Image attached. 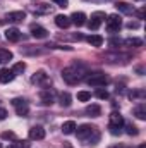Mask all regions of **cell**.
I'll return each instance as SVG.
<instances>
[{"mask_svg":"<svg viewBox=\"0 0 146 148\" xmlns=\"http://www.w3.org/2000/svg\"><path fill=\"white\" fill-rule=\"evenodd\" d=\"M108 43L112 45V47H120V43H122V40L120 38H110Z\"/></svg>","mask_w":146,"mask_h":148,"instance_id":"obj_31","label":"cell"},{"mask_svg":"<svg viewBox=\"0 0 146 148\" xmlns=\"http://www.w3.org/2000/svg\"><path fill=\"white\" fill-rule=\"evenodd\" d=\"M138 148H145V145H139V147H138Z\"/></svg>","mask_w":146,"mask_h":148,"instance_id":"obj_37","label":"cell"},{"mask_svg":"<svg viewBox=\"0 0 146 148\" xmlns=\"http://www.w3.org/2000/svg\"><path fill=\"white\" fill-rule=\"evenodd\" d=\"M103 21H105V12H102V10L93 12V14H91V19L88 21V28H89L91 31H96V29L102 26Z\"/></svg>","mask_w":146,"mask_h":148,"instance_id":"obj_4","label":"cell"},{"mask_svg":"<svg viewBox=\"0 0 146 148\" xmlns=\"http://www.w3.org/2000/svg\"><path fill=\"white\" fill-rule=\"evenodd\" d=\"M86 40L91 47H102L103 45V36H100V35H89Z\"/></svg>","mask_w":146,"mask_h":148,"instance_id":"obj_20","label":"cell"},{"mask_svg":"<svg viewBox=\"0 0 146 148\" xmlns=\"http://www.w3.org/2000/svg\"><path fill=\"white\" fill-rule=\"evenodd\" d=\"M62 79L67 84H76L81 81V73L77 71V67H65L62 71Z\"/></svg>","mask_w":146,"mask_h":148,"instance_id":"obj_1","label":"cell"},{"mask_svg":"<svg viewBox=\"0 0 146 148\" xmlns=\"http://www.w3.org/2000/svg\"><path fill=\"white\" fill-rule=\"evenodd\" d=\"M88 84L89 86H95V88H100V86H105L108 83V77L105 76L103 73H91L88 76Z\"/></svg>","mask_w":146,"mask_h":148,"instance_id":"obj_3","label":"cell"},{"mask_svg":"<svg viewBox=\"0 0 146 148\" xmlns=\"http://www.w3.org/2000/svg\"><path fill=\"white\" fill-rule=\"evenodd\" d=\"M36 10H38V12H41V14H45V12H50V5H46V3H40Z\"/></svg>","mask_w":146,"mask_h":148,"instance_id":"obj_30","label":"cell"},{"mask_svg":"<svg viewBox=\"0 0 146 148\" xmlns=\"http://www.w3.org/2000/svg\"><path fill=\"white\" fill-rule=\"evenodd\" d=\"M40 98H41V103L43 105H52L53 100H55V93L53 91H41Z\"/></svg>","mask_w":146,"mask_h":148,"instance_id":"obj_13","label":"cell"},{"mask_svg":"<svg viewBox=\"0 0 146 148\" xmlns=\"http://www.w3.org/2000/svg\"><path fill=\"white\" fill-rule=\"evenodd\" d=\"M76 127H77V126H76L74 121H65V122L62 124V133H64V134H72L74 131H76Z\"/></svg>","mask_w":146,"mask_h":148,"instance_id":"obj_19","label":"cell"},{"mask_svg":"<svg viewBox=\"0 0 146 148\" xmlns=\"http://www.w3.org/2000/svg\"><path fill=\"white\" fill-rule=\"evenodd\" d=\"M45 129L41 127V126H33L31 129H29V140H33V141H40V140H43L45 138Z\"/></svg>","mask_w":146,"mask_h":148,"instance_id":"obj_8","label":"cell"},{"mask_svg":"<svg viewBox=\"0 0 146 148\" xmlns=\"http://www.w3.org/2000/svg\"><path fill=\"white\" fill-rule=\"evenodd\" d=\"M31 83H36V84L46 83V84H48L50 81H48V76H46V73H45V71H38V73L31 77Z\"/></svg>","mask_w":146,"mask_h":148,"instance_id":"obj_16","label":"cell"},{"mask_svg":"<svg viewBox=\"0 0 146 148\" xmlns=\"http://www.w3.org/2000/svg\"><path fill=\"white\" fill-rule=\"evenodd\" d=\"M134 115H136L138 119L145 121V119H146V105H145V103H139L138 107H134Z\"/></svg>","mask_w":146,"mask_h":148,"instance_id":"obj_21","label":"cell"},{"mask_svg":"<svg viewBox=\"0 0 146 148\" xmlns=\"http://www.w3.org/2000/svg\"><path fill=\"white\" fill-rule=\"evenodd\" d=\"M2 140H16V134L12 131H5L2 133Z\"/></svg>","mask_w":146,"mask_h":148,"instance_id":"obj_29","label":"cell"},{"mask_svg":"<svg viewBox=\"0 0 146 148\" xmlns=\"http://www.w3.org/2000/svg\"><path fill=\"white\" fill-rule=\"evenodd\" d=\"M23 36V33L17 29V28H9L7 31H5V38L9 40V41H19Z\"/></svg>","mask_w":146,"mask_h":148,"instance_id":"obj_10","label":"cell"},{"mask_svg":"<svg viewBox=\"0 0 146 148\" xmlns=\"http://www.w3.org/2000/svg\"><path fill=\"white\" fill-rule=\"evenodd\" d=\"M127 47H143V40H139V38H127L126 41H124Z\"/></svg>","mask_w":146,"mask_h":148,"instance_id":"obj_23","label":"cell"},{"mask_svg":"<svg viewBox=\"0 0 146 148\" xmlns=\"http://www.w3.org/2000/svg\"><path fill=\"white\" fill-rule=\"evenodd\" d=\"M122 124H124V117H122L119 112H112V114H110V124H108V126L122 127Z\"/></svg>","mask_w":146,"mask_h":148,"instance_id":"obj_14","label":"cell"},{"mask_svg":"<svg viewBox=\"0 0 146 148\" xmlns=\"http://www.w3.org/2000/svg\"><path fill=\"white\" fill-rule=\"evenodd\" d=\"M115 7H117L122 14H132V12H134V7H132V5H129L127 2H117V3H115Z\"/></svg>","mask_w":146,"mask_h":148,"instance_id":"obj_18","label":"cell"},{"mask_svg":"<svg viewBox=\"0 0 146 148\" xmlns=\"http://www.w3.org/2000/svg\"><path fill=\"white\" fill-rule=\"evenodd\" d=\"M96 98L107 100V98H108V91H107V90H98V91H96Z\"/></svg>","mask_w":146,"mask_h":148,"instance_id":"obj_28","label":"cell"},{"mask_svg":"<svg viewBox=\"0 0 146 148\" xmlns=\"http://www.w3.org/2000/svg\"><path fill=\"white\" fill-rule=\"evenodd\" d=\"M16 77L12 69H0V83H10Z\"/></svg>","mask_w":146,"mask_h":148,"instance_id":"obj_15","label":"cell"},{"mask_svg":"<svg viewBox=\"0 0 146 148\" xmlns=\"http://www.w3.org/2000/svg\"><path fill=\"white\" fill-rule=\"evenodd\" d=\"M136 16H138V19H145V9L136 10Z\"/></svg>","mask_w":146,"mask_h":148,"instance_id":"obj_35","label":"cell"},{"mask_svg":"<svg viewBox=\"0 0 146 148\" xmlns=\"http://www.w3.org/2000/svg\"><path fill=\"white\" fill-rule=\"evenodd\" d=\"M77 131V138L79 140H86L88 136H89V140H91V134L95 133V127L93 126H89V124H83V126H79V127H76Z\"/></svg>","mask_w":146,"mask_h":148,"instance_id":"obj_7","label":"cell"},{"mask_svg":"<svg viewBox=\"0 0 146 148\" xmlns=\"http://www.w3.org/2000/svg\"><path fill=\"white\" fill-rule=\"evenodd\" d=\"M110 133L113 134V136H117V134H120V127H117V126H108Z\"/></svg>","mask_w":146,"mask_h":148,"instance_id":"obj_32","label":"cell"},{"mask_svg":"<svg viewBox=\"0 0 146 148\" xmlns=\"http://www.w3.org/2000/svg\"><path fill=\"white\" fill-rule=\"evenodd\" d=\"M55 3H59L60 7H67V0H53Z\"/></svg>","mask_w":146,"mask_h":148,"instance_id":"obj_36","label":"cell"},{"mask_svg":"<svg viewBox=\"0 0 146 148\" xmlns=\"http://www.w3.org/2000/svg\"><path fill=\"white\" fill-rule=\"evenodd\" d=\"M126 127H127V134H129V136H138V134H139V131H138V127H136L134 124L127 122V124H126Z\"/></svg>","mask_w":146,"mask_h":148,"instance_id":"obj_26","label":"cell"},{"mask_svg":"<svg viewBox=\"0 0 146 148\" xmlns=\"http://www.w3.org/2000/svg\"><path fill=\"white\" fill-rule=\"evenodd\" d=\"M71 100H72V98H71V95H69L67 91L60 95V105H62V107H71V103H72Z\"/></svg>","mask_w":146,"mask_h":148,"instance_id":"obj_24","label":"cell"},{"mask_svg":"<svg viewBox=\"0 0 146 148\" xmlns=\"http://www.w3.org/2000/svg\"><path fill=\"white\" fill-rule=\"evenodd\" d=\"M127 28L129 29H138L139 28V23L138 21H131V23H127Z\"/></svg>","mask_w":146,"mask_h":148,"instance_id":"obj_33","label":"cell"},{"mask_svg":"<svg viewBox=\"0 0 146 148\" xmlns=\"http://www.w3.org/2000/svg\"><path fill=\"white\" fill-rule=\"evenodd\" d=\"M10 148H14V147H10Z\"/></svg>","mask_w":146,"mask_h":148,"instance_id":"obj_39","label":"cell"},{"mask_svg":"<svg viewBox=\"0 0 146 148\" xmlns=\"http://www.w3.org/2000/svg\"><path fill=\"white\" fill-rule=\"evenodd\" d=\"M120 26H122V19H120V16H117V14H110L108 17H107V29H108V33H117V31L120 29Z\"/></svg>","mask_w":146,"mask_h":148,"instance_id":"obj_5","label":"cell"},{"mask_svg":"<svg viewBox=\"0 0 146 148\" xmlns=\"http://www.w3.org/2000/svg\"><path fill=\"white\" fill-rule=\"evenodd\" d=\"M24 19H26V12H23V10H14V12L5 14L3 19L0 21V24H5V23H9V24H17V23H23Z\"/></svg>","mask_w":146,"mask_h":148,"instance_id":"obj_2","label":"cell"},{"mask_svg":"<svg viewBox=\"0 0 146 148\" xmlns=\"http://www.w3.org/2000/svg\"><path fill=\"white\" fill-rule=\"evenodd\" d=\"M77 100L79 102H88V100H91V93L89 91H79L77 93Z\"/></svg>","mask_w":146,"mask_h":148,"instance_id":"obj_27","label":"cell"},{"mask_svg":"<svg viewBox=\"0 0 146 148\" xmlns=\"http://www.w3.org/2000/svg\"><path fill=\"white\" fill-rule=\"evenodd\" d=\"M24 71H26V64H24V62H17V64L12 67V73L14 74H23Z\"/></svg>","mask_w":146,"mask_h":148,"instance_id":"obj_25","label":"cell"},{"mask_svg":"<svg viewBox=\"0 0 146 148\" xmlns=\"http://www.w3.org/2000/svg\"><path fill=\"white\" fill-rule=\"evenodd\" d=\"M71 23H74L77 28L79 26H84L86 24V14L84 12H74L72 16H71Z\"/></svg>","mask_w":146,"mask_h":148,"instance_id":"obj_11","label":"cell"},{"mask_svg":"<svg viewBox=\"0 0 146 148\" xmlns=\"http://www.w3.org/2000/svg\"><path fill=\"white\" fill-rule=\"evenodd\" d=\"M12 105L16 107V112H17V115H21V117H26V115H28V112H29V107H28L26 100H23V98H14V100H12Z\"/></svg>","mask_w":146,"mask_h":148,"instance_id":"obj_6","label":"cell"},{"mask_svg":"<svg viewBox=\"0 0 146 148\" xmlns=\"http://www.w3.org/2000/svg\"><path fill=\"white\" fill-rule=\"evenodd\" d=\"M7 115H9V114H7V110L0 107V121H3V119H7Z\"/></svg>","mask_w":146,"mask_h":148,"instance_id":"obj_34","label":"cell"},{"mask_svg":"<svg viewBox=\"0 0 146 148\" xmlns=\"http://www.w3.org/2000/svg\"><path fill=\"white\" fill-rule=\"evenodd\" d=\"M0 148H2V143H0Z\"/></svg>","mask_w":146,"mask_h":148,"instance_id":"obj_38","label":"cell"},{"mask_svg":"<svg viewBox=\"0 0 146 148\" xmlns=\"http://www.w3.org/2000/svg\"><path fill=\"white\" fill-rule=\"evenodd\" d=\"M55 24H57L59 28L65 29V28L71 26V17H67V16H64V14H59V16H55Z\"/></svg>","mask_w":146,"mask_h":148,"instance_id":"obj_12","label":"cell"},{"mask_svg":"<svg viewBox=\"0 0 146 148\" xmlns=\"http://www.w3.org/2000/svg\"><path fill=\"white\" fill-rule=\"evenodd\" d=\"M86 114H88L89 117H98V115L102 114V107H100L98 103H91V105L86 107Z\"/></svg>","mask_w":146,"mask_h":148,"instance_id":"obj_17","label":"cell"},{"mask_svg":"<svg viewBox=\"0 0 146 148\" xmlns=\"http://www.w3.org/2000/svg\"><path fill=\"white\" fill-rule=\"evenodd\" d=\"M9 60H12V52L5 50V48H0V64L2 62H9Z\"/></svg>","mask_w":146,"mask_h":148,"instance_id":"obj_22","label":"cell"},{"mask_svg":"<svg viewBox=\"0 0 146 148\" xmlns=\"http://www.w3.org/2000/svg\"><path fill=\"white\" fill-rule=\"evenodd\" d=\"M31 35H33V38H36V40H43V38L48 36V31H46L43 26L33 24V26H31Z\"/></svg>","mask_w":146,"mask_h":148,"instance_id":"obj_9","label":"cell"}]
</instances>
